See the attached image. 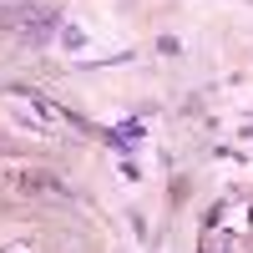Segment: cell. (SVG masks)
<instances>
[{"label":"cell","instance_id":"obj_1","mask_svg":"<svg viewBox=\"0 0 253 253\" xmlns=\"http://www.w3.org/2000/svg\"><path fill=\"white\" fill-rule=\"evenodd\" d=\"M0 26H10V31H20V41H46L56 26H61V10H51V5H41V0H20V5H5L0 10Z\"/></svg>","mask_w":253,"mask_h":253}]
</instances>
